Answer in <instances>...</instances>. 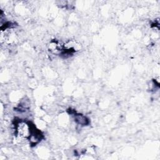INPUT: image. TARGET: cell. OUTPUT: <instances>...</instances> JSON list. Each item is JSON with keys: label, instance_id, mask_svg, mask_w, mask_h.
<instances>
[{"label": "cell", "instance_id": "2", "mask_svg": "<svg viewBox=\"0 0 160 160\" xmlns=\"http://www.w3.org/2000/svg\"><path fill=\"white\" fill-rule=\"evenodd\" d=\"M74 119L77 123H78L79 125H81V126L87 125L89 122L88 119L85 116L81 114L74 115Z\"/></svg>", "mask_w": 160, "mask_h": 160}, {"label": "cell", "instance_id": "1", "mask_svg": "<svg viewBox=\"0 0 160 160\" xmlns=\"http://www.w3.org/2000/svg\"><path fill=\"white\" fill-rule=\"evenodd\" d=\"M15 131L18 139L20 140L29 139L31 135V125L24 121L20 120L15 124Z\"/></svg>", "mask_w": 160, "mask_h": 160}]
</instances>
